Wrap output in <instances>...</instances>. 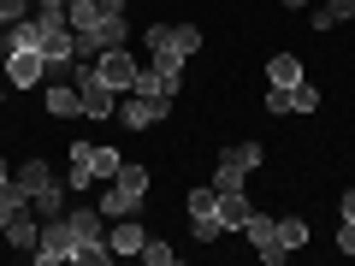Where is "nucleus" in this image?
<instances>
[{"label": "nucleus", "instance_id": "36", "mask_svg": "<svg viewBox=\"0 0 355 266\" xmlns=\"http://www.w3.org/2000/svg\"><path fill=\"white\" fill-rule=\"evenodd\" d=\"M125 6H130V0H125Z\"/></svg>", "mask_w": 355, "mask_h": 266}, {"label": "nucleus", "instance_id": "17", "mask_svg": "<svg viewBox=\"0 0 355 266\" xmlns=\"http://www.w3.org/2000/svg\"><path fill=\"white\" fill-rule=\"evenodd\" d=\"M266 77H272L279 89H296V83H308V77H302V60H291V53H272V60H266Z\"/></svg>", "mask_w": 355, "mask_h": 266}, {"label": "nucleus", "instance_id": "3", "mask_svg": "<svg viewBox=\"0 0 355 266\" xmlns=\"http://www.w3.org/2000/svg\"><path fill=\"white\" fill-rule=\"evenodd\" d=\"M30 260L36 266H77V237H71V225H65V213L42 219V242H36Z\"/></svg>", "mask_w": 355, "mask_h": 266}, {"label": "nucleus", "instance_id": "12", "mask_svg": "<svg viewBox=\"0 0 355 266\" xmlns=\"http://www.w3.org/2000/svg\"><path fill=\"white\" fill-rule=\"evenodd\" d=\"M77 154L89 160L95 184H113V177H119V166H125V160H119V148H101V142H77Z\"/></svg>", "mask_w": 355, "mask_h": 266}, {"label": "nucleus", "instance_id": "27", "mask_svg": "<svg viewBox=\"0 0 355 266\" xmlns=\"http://www.w3.org/2000/svg\"><path fill=\"white\" fill-rule=\"evenodd\" d=\"M142 260H148V266H172L178 249H172V242H160V237H148V242H142Z\"/></svg>", "mask_w": 355, "mask_h": 266}, {"label": "nucleus", "instance_id": "20", "mask_svg": "<svg viewBox=\"0 0 355 266\" xmlns=\"http://www.w3.org/2000/svg\"><path fill=\"white\" fill-rule=\"evenodd\" d=\"M343 18H355V0H326L314 12V30H331V24H343Z\"/></svg>", "mask_w": 355, "mask_h": 266}, {"label": "nucleus", "instance_id": "16", "mask_svg": "<svg viewBox=\"0 0 355 266\" xmlns=\"http://www.w3.org/2000/svg\"><path fill=\"white\" fill-rule=\"evenodd\" d=\"M249 213H254V207H249V195H243V190L219 195V225H225V231H243V225H249Z\"/></svg>", "mask_w": 355, "mask_h": 266}, {"label": "nucleus", "instance_id": "7", "mask_svg": "<svg viewBox=\"0 0 355 266\" xmlns=\"http://www.w3.org/2000/svg\"><path fill=\"white\" fill-rule=\"evenodd\" d=\"M243 237L254 242V254H261L266 266H284V260H291V249L279 242V219H266V213H249V225H243Z\"/></svg>", "mask_w": 355, "mask_h": 266}, {"label": "nucleus", "instance_id": "14", "mask_svg": "<svg viewBox=\"0 0 355 266\" xmlns=\"http://www.w3.org/2000/svg\"><path fill=\"white\" fill-rule=\"evenodd\" d=\"M0 231H6V242H12V249H30V254H36V242H42V225H36V213H30V207H24L18 219H6Z\"/></svg>", "mask_w": 355, "mask_h": 266}, {"label": "nucleus", "instance_id": "21", "mask_svg": "<svg viewBox=\"0 0 355 266\" xmlns=\"http://www.w3.org/2000/svg\"><path fill=\"white\" fill-rule=\"evenodd\" d=\"M225 160L237 166V172H254V166L266 160V148H261V142H237V148H225Z\"/></svg>", "mask_w": 355, "mask_h": 266}, {"label": "nucleus", "instance_id": "11", "mask_svg": "<svg viewBox=\"0 0 355 266\" xmlns=\"http://www.w3.org/2000/svg\"><path fill=\"white\" fill-rule=\"evenodd\" d=\"M142 242H148V231L137 225V213H125L113 231H107V249H113V254H125V260H130V254H142Z\"/></svg>", "mask_w": 355, "mask_h": 266}, {"label": "nucleus", "instance_id": "28", "mask_svg": "<svg viewBox=\"0 0 355 266\" xmlns=\"http://www.w3.org/2000/svg\"><path fill=\"white\" fill-rule=\"evenodd\" d=\"M190 231H196V242H219V237H225L219 213H202V219H190Z\"/></svg>", "mask_w": 355, "mask_h": 266}, {"label": "nucleus", "instance_id": "24", "mask_svg": "<svg viewBox=\"0 0 355 266\" xmlns=\"http://www.w3.org/2000/svg\"><path fill=\"white\" fill-rule=\"evenodd\" d=\"M279 242H284V249H302V242H308V219H279Z\"/></svg>", "mask_w": 355, "mask_h": 266}, {"label": "nucleus", "instance_id": "9", "mask_svg": "<svg viewBox=\"0 0 355 266\" xmlns=\"http://www.w3.org/2000/svg\"><path fill=\"white\" fill-rule=\"evenodd\" d=\"M42 77H48L42 48H12V53H6V83H12V89H36Z\"/></svg>", "mask_w": 355, "mask_h": 266}, {"label": "nucleus", "instance_id": "1", "mask_svg": "<svg viewBox=\"0 0 355 266\" xmlns=\"http://www.w3.org/2000/svg\"><path fill=\"white\" fill-rule=\"evenodd\" d=\"M12 177H18V190L30 195V213H36V219H53V213H65V190H60V177H53L42 160H24Z\"/></svg>", "mask_w": 355, "mask_h": 266}, {"label": "nucleus", "instance_id": "31", "mask_svg": "<svg viewBox=\"0 0 355 266\" xmlns=\"http://www.w3.org/2000/svg\"><path fill=\"white\" fill-rule=\"evenodd\" d=\"M296 113H320V89L314 83H296Z\"/></svg>", "mask_w": 355, "mask_h": 266}, {"label": "nucleus", "instance_id": "25", "mask_svg": "<svg viewBox=\"0 0 355 266\" xmlns=\"http://www.w3.org/2000/svg\"><path fill=\"white\" fill-rule=\"evenodd\" d=\"M101 260H113L107 237H95V242H77V266H101Z\"/></svg>", "mask_w": 355, "mask_h": 266}, {"label": "nucleus", "instance_id": "6", "mask_svg": "<svg viewBox=\"0 0 355 266\" xmlns=\"http://www.w3.org/2000/svg\"><path fill=\"white\" fill-rule=\"evenodd\" d=\"M77 95H83V118H107V113H119V107H113L119 89H107L101 71H95L89 60H77Z\"/></svg>", "mask_w": 355, "mask_h": 266}, {"label": "nucleus", "instance_id": "18", "mask_svg": "<svg viewBox=\"0 0 355 266\" xmlns=\"http://www.w3.org/2000/svg\"><path fill=\"white\" fill-rule=\"evenodd\" d=\"M119 190L130 195V202H142V195H148V166H137V160H125L119 166V177H113Z\"/></svg>", "mask_w": 355, "mask_h": 266}, {"label": "nucleus", "instance_id": "2", "mask_svg": "<svg viewBox=\"0 0 355 266\" xmlns=\"http://www.w3.org/2000/svg\"><path fill=\"white\" fill-rule=\"evenodd\" d=\"M125 36H130L125 12H95V24L77 30V60H95V53H107V48H125Z\"/></svg>", "mask_w": 355, "mask_h": 266}, {"label": "nucleus", "instance_id": "29", "mask_svg": "<svg viewBox=\"0 0 355 266\" xmlns=\"http://www.w3.org/2000/svg\"><path fill=\"white\" fill-rule=\"evenodd\" d=\"M266 113H296V89H266Z\"/></svg>", "mask_w": 355, "mask_h": 266}, {"label": "nucleus", "instance_id": "19", "mask_svg": "<svg viewBox=\"0 0 355 266\" xmlns=\"http://www.w3.org/2000/svg\"><path fill=\"white\" fill-rule=\"evenodd\" d=\"M30 207V195L18 190V177H6V184H0V225H6V219H18Z\"/></svg>", "mask_w": 355, "mask_h": 266}, {"label": "nucleus", "instance_id": "5", "mask_svg": "<svg viewBox=\"0 0 355 266\" xmlns=\"http://www.w3.org/2000/svg\"><path fill=\"white\" fill-rule=\"evenodd\" d=\"M142 48H148V53H178V60H190V53L202 48V30H196V24H154L148 36H142Z\"/></svg>", "mask_w": 355, "mask_h": 266}, {"label": "nucleus", "instance_id": "26", "mask_svg": "<svg viewBox=\"0 0 355 266\" xmlns=\"http://www.w3.org/2000/svg\"><path fill=\"white\" fill-rule=\"evenodd\" d=\"M65 184H71L77 195H83L89 184H95V172H89V160H83V154H77V148H71V172H65Z\"/></svg>", "mask_w": 355, "mask_h": 266}, {"label": "nucleus", "instance_id": "22", "mask_svg": "<svg viewBox=\"0 0 355 266\" xmlns=\"http://www.w3.org/2000/svg\"><path fill=\"white\" fill-rule=\"evenodd\" d=\"M137 207H142V202H130V195L119 190V184H113V190L101 195V213H107V219H125V213H137Z\"/></svg>", "mask_w": 355, "mask_h": 266}, {"label": "nucleus", "instance_id": "10", "mask_svg": "<svg viewBox=\"0 0 355 266\" xmlns=\"http://www.w3.org/2000/svg\"><path fill=\"white\" fill-rule=\"evenodd\" d=\"M166 113H172V101H166V95H130V101L119 107V118H125L130 130H154Z\"/></svg>", "mask_w": 355, "mask_h": 266}, {"label": "nucleus", "instance_id": "13", "mask_svg": "<svg viewBox=\"0 0 355 266\" xmlns=\"http://www.w3.org/2000/svg\"><path fill=\"white\" fill-rule=\"evenodd\" d=\"M65 225H71V237H77V242L107 237V213H101V207H71V213H65Z\"/></svg>", "mask_w": 355, "mask_h": 266}, {"label": "nucleus", "instance_id": "23", "mask_svg": "<svg viewBox=\"0 0 355 266\" xmlns=\"http://www.w3.org/2000/svg\"><path fill=\"white\" fill-rule=\"evenodd\" d=\"M243 177H249V172H237L231 160H219V166H214V190H219V195H231V190H243Z\"/></svg>", "mask_w": 355, "mask_h": 266}, {"label": "nucleus", "instance_id": "33", "mask_svg": "<svg viewBox=\"0 0 355 266\" xmlns=\"http://www.w3.org/2000/svg\"><path fill=\"white\" fill-rule=\"evenodd\" d=\"M343 219H355V190H343Z\"/></svg>", "mask_w": 355, "mask_h": 266}, {"label": "nucleus", "instance_id": "4", "mask_svg": "<svg viewBox=\"0 0 355 266\" xmlns=\"http://www.w3.org/2000/svg\"><path fill=\"white\" fill-rule=\"evenodd\" d=\"M178 89H184V60L178 53H154V65H137V89L130 95H166L172 101Z\"/></svg>", "mask_w": 355, "mask_h": 266}, {"label": "nucleus", "instance_id": "8", "mask_svg": "<svg viewBox=\"0 0 355 266\" xmlns=\"http://www.w3.org/2000/svg\"><path fill=\"white\" fill-rule=\"evenodd\" d=\"M95 71H101V83L107 89H119V95H130L137 89V60H130V48H107V53H95Z\"/></svg>", "mask_w": 355, "mask_h": 266}, {"label": "nucleus", "instance_id": "35", "mask_svg": "<svg viewBox=\"0 0 355 266\" xmlns=\"http://www.w3.org/2000/svg\"><path fill=\"white\" fill-rule=\"evenodd\" d=\"M6 177H12V172H6V160H0V184H6Z\"/></svg>", "mask_w": 355, "mask_h": 266}, {"label": "nucleus", "instance_id": "32", "mask_svg": "<svg viewBox=\"0 0 355 266\" xmlns=\"http://www.w3.org/2000/svg\"><path fill=\"white\" fill-rule=\"evenodd\" d=\"M338 249L355 254V219H343V225H338Z\"/></svg>", "mask_w": 355, "mask_h": 266}, {"label": "nucleus", "instance_id": "15", "mask_svg": "<svg viewBox=\"0 0 355 266\" xmlns=\"http://www.w3.org/2000/svg\"><path fill=\"white\" fill-rule=\"evenodd\" d=\"M42 101H48L53 118H77V113H83V95H77L71 83H48V95H42Z\"/></svg>", "mask_w": 355, "mask_h": 266}, {"label": "nucleus", "instance_id": "34", "mask_svg": "<svg viewBox=\"0 0 355 266\" xmlns=\"http://www.w3.org/2000/svg\"><path fill=\"white\" fill-rule=\"evenodd\" d=\"M284 6H314V0H284Z\"/></svg>", "mask_w": 355, "mask_h": 266}, {"label": "nucleus", "instance_id": "30", "mask_svg": "<svg viewBox=\"0 0 355 266\" xmlns=\"http://www.w3.org/2000/svg\"><path fill=\"white\" fill-rule=\"evenodd\" d=\"M24 12H30V0H0V30H12Z\"/></svg>", "mask_w": 355, "mask_h": 266}]
</instances>
